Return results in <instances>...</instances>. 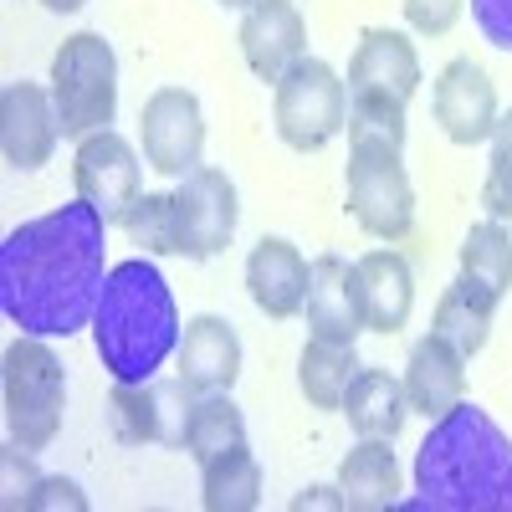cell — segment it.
I'll use <instances>...</instances> for the list:
<instances>
[{
	"instance_id": "1",
	"label": "cell",
	"mask_w": 512,
	"mask_h": 512,
	"mask_svg": "<svg viewBox=\"0 0 512 512\" xmlns=\"http://www.w3.org/2000/svg\"><path fill=\"white\" fill-rule=\"evenodd\" d=\"M103 231L108 221L88 200L16 226L0 246V308L21 333L72 338L93 328L103 297Z\"/></svg>"
},
{
	"instance_id": "2",
	"label": "cell",
	"mask_w": 512,
	"mask_h": 512,
	"mask_svg": "<svg viewBox=\"0 0 512 512\" xmlns=\"http://www.w3.org/2000/svg\"><path fill=\"white\" fill-rule=\"evenodd\" d=\"M415 492L410 507L512 512V436L487 410L466 400L451 405L415 451Z\"/></svg>"
},
{
	"instance_id": "3",
	"label": "cell",
	"mask_w": 512,
	"mask_h": 512,
	"mask_svg": "<svg viewBox=\"0 0 512 512\" xmlns=\"http://www.w3.org/2000/svg\"><path fill=\"white\" fill-rule=\"evenodd\" d=\"M180 308H175V292H169L164 272L144 256L134 262H118L103 282L98 297V313H93V344L103 369L118 384H139L154 379L180 349Z\"/></svg>"
},
{
	"instance_id": "4",
	"label": "cell",
	"mask_w": 512,
	"mask_h": 512,
	"mask_svg": "<svg viewBox=\"0 0 512 512\" xmlns=\"http://www.w3.org/2000/svg\"><path fill=\"white\" fill-rule=\"evenodd\" d=\"M0 395H6V431L16 446L47 451L57 441L62 410H67V374H62V359L47 349V338L21 333L6 349Z\"/></svg>"
},
{
	"instance_id": "5",
	"label": "cell",
	"mask_w": 512,
	"mask_h": 512,
	"mask_svg": "<svg viewBox=\"0 0 512 512\" xmlns=\"http://www.w3.org/2000/svg\"><path fill=\"white\" fill-rule=\"evenodd\" d=\"M52 103L62 139H93L118 113V57L98 31L67 36L52 57Z\"/></svg>"
},
{
	"instance_id": "6",
	"label": "cell",
	"mask_w": 512,
	"mask_h": 512,
	"mask_svg": "<svg viewBox=\"0 0 512 512\" xmlns=\"http://www.w3.org/2000/svg\"><path fill=\"white\" fill-rule=\"evenodd\" d=\"M272 123L277 139L297 154H318L349 128V82L328 62L303 57L272 88Z\"/></svg>"
},
{
	"instance_id": "7",
	"label": "cell",
	"mask_w": 512,
	"mask_h": 512,
	"mask_svg": "<svg viewBox=\"0 0 512 512\" xmlns=\"http://www.w3.org/2000/svg\"><path fill=\"white\" fill-rule=\"evenodd\" d=\"M349 216L374 241H405L415 226V190L400 164V149L349 144Z\"/></svg>"
},
{
	"instance_id": "8",
	"label": "cell",
	"mask_w": 512,
	"mask_h": 512,
	"mask_svg": "<svg viewBox=\"0 0 512 512\" xmlns=\"http://www.w3.org/2000/svg\"><path fill=\"white\" fill-rule=\"evenodd\" d=\"M200 390L190 379H139V384H118L113 379V431L128 446H185V425L195 410Z\"/></svg>"
},
{
	"instance_id": "9",
	"label": "cell",
	"mask_w": 512,
	"mask_h": 512,
	"mask_svg": "<svg viewBox=\"0 0 512 512\" xmlns=\"http://www.w3.org/2000/svg\"><path fill=\"white\" fill-rule=\"evenodd\" d=\"M175 195V226H180V256L190 262H210L221 256L236 236V221H241V205H236V185L226 169H190L180 175V185L169 190Z\"/></svg>"
},
{
	"instance_id": "10",
	"label": "cell",
	"mask_w": 512,
	"mask_h": 512,
	"mask_svg": "<svg viewBox=\"0 0 512 512\" xmlns=\"http://www.w3.org/2000/svg\"><path fill=\"white\" fill-rule=\"evenodd\" d=\"M139 144H144V164L159 169V175H169V180L200 169V154H205L200 98L190 88H159V93H149V103L139 113Z\"/></svg>"
},
{
	"instance_id": "11",
	"label": "cell",
	"mask_w": 512,
	"mask_h": 512,
	"mask_svg": "<svg viewBox=\"0 0 512 512\" xmlns=\"http://www.w3.org/2000/svg\"><path fill=\"white\" fill-rule=\"evenodd\" d=\"M72 180H77V195L88 200L108 226L123 221V210L144 195V164H139V149L128 144L123 134L103 128V134L82 139L77 144V159H72Z\"/></svg>"
},
{
	"instance_id": "12",
	"label": "cell",
	"mask_w": 512,
	"mask_h": 512,
	"mask_svg": "<svg viewBox=\"0 0 512 512\" xmlns=\"http://www.w3.org/2000/svg\"><path fill=\"white\" fill-rule=\"evenodd\" d=\"M431 113L441 123V134L461 149H477L492 139L497 128V88L482 62L472 57H456L441 67L436 88H431Z\"/></svg>"
},
{
	"instance_id": "13",
	"label": "cell",
	"mask_w": 512,
	"mask_h": 512,
	"mask_svg": "<svg viewBox=\"0 0 512 512\" xmlns=\"http://www.w3.org/2000/svg\"><path fill=\"white\" fill-rule=\"evenodd\" d=\"M236 41H241L246 67L277 88V82L308 57V21L292 0H251V6L241 11Z\"/></svg>"
},
{
	"instance_id": "14",
	"label": "cell",
	"mask_w": 512,
	"mask_h": 512,
	"mask_svg": "<svg viewBox=\"0 0 512 512\" xmlns=\"http://www.w3.org/2000/svg\"><path fill=\"white\" fill-rule=\"evenodd\" d=\"M62 139L57 103L41 82H6L0 93V154L11 169H41Z\"/></svg>"
},
{
	"instance_id": "15",
	"label": "cell",
	"mask_w": 512,
	"mask_h": 512,
	"mask_svg": "<svg viewBox=\"0 0 512 512\" xmlns=\"http://www.w3.org/2000/svg\"><path fill=\"white\" fill-rule=\"evenodd\" d=\"M308 277H313V262L287 236H262L251 246V256H246V292H251V303L262 308L267 318H277V323L303 313Z\"/></svg>"
},
{
	"instance_id": "16",
	"label": "cell",
	"mask_w": 512,
	"mask_h": 512,
	"mask_svg": "<svg viewBox=\"0 0 512 512\" xmlns=\"http://www.w3.org/2000/svg\"><path fill=\"white\" fill-rule=\"evenodd\" d=\"M308 333L328 338V344H359L364 333V303H359V272L344 256H313V277H308Z\"/></svg>"
},
{
	"instance_id": "17",
	"label": "cell",
	"mask_w": 512,
	"mask_h": 512,
	"mask_svg": "<svg viewBox=\"0 0 512 512\" xmlns=\"http://www.w3.org/2000/svg\"><path fill=\"white\" fill-rule=\"evenodd\" d=\"M349 93H390V98L410 103L420 93L415 41L395 26H369L349 57Z\"/></svg>"
},
{
	"instance_id": "18",
	"label": "cell",
	"mask_w": 512,
	"mask_h": 512,
	"mask_svg": "<svg viewBox=\"0 0 512 512\" xmlns=\"http://www.w3.org/2000/svg\"><path fill=\"white\" fill-rule=\"evenodd\" d=\"M405 400H410V415H425V420H441L451 405L466 400V354L446 344L436 328L405 359Z\"/></svg>"
},
{
	"instance_id": "19",
	"label": "cell",
	"mask_w": 512,
	"mask_h": 512,
	"mask_svg": "<svg viewBox=\"0 0 512 512\" xmlns=\"http://www.w3.org/2000/svg\"><path fill=\"white\" fill-rule=\"evenodd\" d=\"M175 369L180 379H190L200 395L210 390H231L241 379V333L221 318V313H200L185 323L180 349H175Z\"/></svg>"
},
{
	"instance_id": "20",
	"label": "cell",
	"mask_w": 512,
	"mask_h": 512,
	"mask_svg": "<svg viewBox=\"0 0 512 512\" xmlns=\"http://www.w3.org/2000/svg\"><path fill=\"white\" fill-rule=\"evenodd\" d=\"M354 272H359L364 328H374V333H400V328L410 323V308H415V277H410V262H405L395 246H379V251L359 256Z\"/></svg>"
},
{
	"instance_id": "21",
	"label": "cell",
	"mask_w": 512,
	"mask_h": 512,
	"mask_svg": "<svg viewBox=\"0 0 512 512\" xmlns=\"http://www.w3.org/2000/svg\"><path fill=\"white\" fill-rule=\"evenodd\" d=\"M338 492H344L349 512H384L395 507L400 492V466L384 436H359V446L338 461Z\"/></svg>"
},
{
	"instance_id": "22",
	"label": "cell",
	"mask_w": 512,
	"mask_h": 512,
	"mask_svg": "<svg viewBox=\"0 0 512 512\" xmlns=\"http://www.w3.org/2000/svg\"><path fill=\"white\" fill-rule=\"evenodd\" d=\"M344 415L359 436H384L395 441L410 420V400H405V379H395L390 369H364L349 379V395H344Z\"/></svg>"
},
{
	"instance_id": "23",
	"label": "cell",
	"mask_w": 512,
	"mask_h": 512,
	"mask_svg": "<svg viewBox=\"0 0 512 512\" xmlns=\"http://www.w3.org/2000/svg\"><path fill=\"white\" fill-rule=\"evenodd\" d=\"M497 303H502V297L487 292L482 282L456 277V282L436 297V333L446 338V344H456L466 359H472V354L487 349V333H492Z\"/></svg>"
},
{
	"instance_id": "24",
	"label": "cell",
	"mask_w": 512,
	"mask_h": 512,
	"mask_svg": "<svg viewBox=\"0 0 512 512\" xmlns=\"http://www.w3.org/2000/svg\"><path fill=\"white\" fill-rule=\"evenodd\" d=\"M200 502L205 512H251L262 502V461L251 456L246 441L200 466Z\"/></svg>"
},
{
	"instance_id": "25",
	"label": "cell",
	"mask_w": 512,
	"mask_h": 512,
	"mask_svg": "<svg viewBox=\"0 0 512 512\" xmlns=\"http://www.w3.org/2000/svg\"><path fill=\"white\" fill-rule=\"evenodd\" d=\"M359 374L354 344H328V338H308L303 354H297V384L313 410H344L349 379Z\"/></svg>"
},
{
	"instance_id": "26",
	"label": "cell",
	"mask_w": 512,
	"mask_h": 512,
	"mask_svg": "<svg viewBox=\"0 0 512 512\" xmlns=\"http://www.w3.org/2000/svg\"><path fill=\"white\" fill-rule=\"evenodd\" d=\"M241 441H246V415H241V405L231 400V390L200 395L195 410H190V425H185V451L205 466L210 456H221V451H231V446H241Z\"/></svg>"
},
{
	"instance_id": "27",
	"label": "cell",
	"mask_w": 512,
	"mask_h": 512,
	"mask_svg": "<svg viewBox=\"0 0 512 512\" xmlns=\"http://www.w3.org/2000/svg\"><path fill=\"white\" fill-rule=\"evenodd\" d=\"M461 277L482 282L497 297L512 292V231L502 221L487 216L482 226L466 231V241H461Z\"/></svg>"
},
{
	"instance_id": "28",
	"label": "cell",
	"mask_w": 512,
	"mask_h": 512,
	"mask_svg": "<svg viewBox=\"0 0 512 512\" xmlns=\"http://www.w3.org/2000/svg\"><path fill=\"white\" fill-rule=\"evenodd\" d=\"M349 144H379L405 154V103L390 93H349Z\"/></svg>"
},
{
	"instance_id": "29",
	"label": "cell",
	"mask_w": 512,
	"mask_h": 512,
	"mask_svg": "<svg viewBox=\"0 0 512 512\" xmlns=\"http://www.w3.org/2000/svg\"><path fill=\"white\" fill-rule=\"evenodd\" d=\"M128 241L144 246L149 256H180V226H175V195H139L123 210Z\"/></svg>"
},
{
	"instance_id": "30",
	"label": "cell",
	"mask_w": 512,
	"mask_h": 512,
	"mask_svg": "<svg viewBox=\"0 0 512 512\" xmlns=\"http://www.w3.org/2000/svg\"><path fill=\"white\" fill-rule=\"evenodd\" d=\"M482 205L492 221H512V108L497 113L492 128V159H487V185H482Z\"/></svg>"
},
{
	"instance_id": "31",
	"label": "cell",
	"mask_w": 512,
	"mask_h": 512,
	"mask_svg": "<svg viewBox=\"0 0 512 512\" xmlns=\"http://www.w3.org/2000/svg\"><path fill=\"white\" fill-rule=\"evenodd\" d=\"M400 11L410 21V31L420 36H446L461 21V0H400Z\"/></svg>"
},
{
	"instance_id": "32",
	"label": "cell",
	"mask_w": 512,
	"mask_h": 512,
	"mask_svg": "<svg viewBox=\"0 0 512 512\" xmlns=\"http://www.w3.org/2000/svg\"><path fill=\"white\" fill-rule=\"evenodd\" d=\"M31 456H36V451H26V446H16V441L0 451V472H6V507H11V512H16V507L31 497V487L41 482L36 466H31Z\"/></svg>"
},
{
	"instance_id": "33",
	"label": "cell",
	"mask_w": 512,
	"mask_h": 512,
	"mask_svg": "<svg viewBox=\"0 0 512 512\" xmlns=\"http://www.w3.org/2000/svg\"><path fill=\"white\" fill-rule=\"evenodd\" d=\"M52 507H67V512H88V497L77 492V482L67 477H41L31 487V497L21 502V512H52Z\"/></svg>"
},
{
	"instance_id": "34",
	"label": "cell",
	"mask_w": 512,
	"mask_h": 512,
	"mask_svg": "<svg viewBox=\"0 0 512 512\" xmlns=\"http://www.w3.org/2000/svg\"><path fill=\"white\" fill-rule=\"evenodd\" d=\"M472 21L492 47L512 52V0H472Z\"/></svg>"
},
{
	"instance_id": "35",
	"label": "cell",
	"mask_w": 512,
	"mask_h": 512,
	"mask_svg": "<svg viewBox=\"0 0 512 512\" xmlns=\"http://www.w3.org/2000/svg\"><path fill=\"white\" fill-rule=\"evenodd\" d=\"M313 507L349 512V502H344V492H338V487H308V492H297V497H292V512H313Z\"/></svg>"
},
{
	"instance_id": "36",
	"label": "cell",
	"mask_w": 512,
	"mask_h": 512,
	"mask_svg": "<svg viewBox=\"0 0 512 512\" xmlns=\"http://www.w3.org/2000/svg\"><path fill=\"white\" fill-rule=\"evenodd\" d=\"M41 6H47V11H57V16H72V11H82V6H88V0H41Z\"/></svg>"
},
{
	"instance_id": "37",
	"label": "cell",
	"mask_w": 512,
	"mask_h": 512,
	"mask_svg": "<svg viewBox=\"0 0 512 512\" xmlns=\"http://www.w3.org/2000/svg\"><path fill=\"white\" fill-rule=\"evenodd\" d=\"M221 6H226V11H246V6H251V0H221Z\"/></svg>"
}]
</instances>
